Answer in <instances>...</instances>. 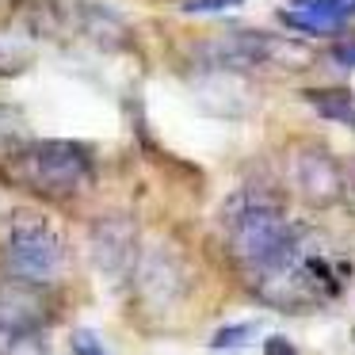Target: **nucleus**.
Masks as SVG:
<instances>
[{"mask_svg":"<svg viewBox=\"0 0 355 355\" xmlns=\"http://www.w3.org/2000/svg\"><path fill=\"white\" fill-rule=\"evenodd\" d=\"M8 176L35 195H73L92 176V157L77 141H27L8 157Z\"/></svg>","mask_w":355,"mask_h":355,"instance_id":"obj_1","label":"nucleus"},{"mask_svg":"<svg viewBox=\"0 0 355 355\" xmlns=\"http://www.w3.org/2000/svg\"><path fill=\"white\" fill-rule=\"evenodd\" d=\"M0 263L19 283H35V286L54 283L65 268L62 233L42 218H27V214L16 218L8 237H4V248H0Z\"/></svg>","mask_w":355,"mask_h":355,"instance_id":"obj_2","label":"nucleus"},{"mask_svg":"<svg viewBox=\"0 0 355 355\" xmlns=\"http://www.w3.org/2000/svg\"><path fill=\"white\" fill-rule=\"evenodd\" d=\"M130 222L123 218H107V222H96L92 230V256L100 263V271L107 275H123L134 260V245H130Z\"/></svg>","mask_w":355,"mask_h":355,"instance_id":"obj_3","label":"nucleus"},{"mask_svg":"<svg viewBox=\"0 0 355 355\" xmlns=\"http://www.w3.org/2000/svg\"><path fill=\"white\" fill-rule=\"evenodd\" d=\"M298 184L313 202H336L344 195V168L324 153H306L298 161Z\"/></svg>","mask_w":355,"mask_h":355,"instance_id":"obj_4","label":"nucleus"},{"mask_svg":"<svg viewBox=\"0 0 355 355\" xmlns=\"http://www.w3.org/2000/svg\"><path fill=\"white\" fill-rule=\"evenodd\" d=\"M73 12H77L73 19L80 24V31H85L96 46L119 50V46H126V42H130V27L123 24V16H119V12L100 8V4H77Z\"/></svg>","mask_w":355,"mask_h":355,"instance_id":"obj_5","label":"nucleus"},{"mask_svg":"<svg viewBox=\"0 0 355 355\" xmlns=\"http://www.w3.org/2000/svg\"><path fill=\"white\" fill-rule=\"evenodd\" d=\"M35 58V42L24 27H0V77H16Z\"/></svg>","mask_w":355,"mask_h":355,"instance_id":"obj_6","label":"nucleus"},{"mask_svg":"<svg viewBox=\"0 0 355 355\" xmlns=\"http://www.w3.org/2000/svg\"><path fill=\"white\" fill-rule=\"evenodd\" d=\"M306 100L317 107V115L332 119V123H344L355 130V96L344 88H309Z\"/></svg>","mask_w":355,"mask_h":355,"instance_id":"obj_7","label":"nucleus"},{"mask_svg":"<svg viewBox=\"0 0 355 355\" xmlns=\"http://www.w3.org/2000/svg\"><path fill=\"white\" fill-rule=\"evenodd\" d=\"M283 24L286 27H294V31H302V35H317V39H329V35H336L344 24H336V19H329V16H317V12H309V8H286L283 12Z\"/></svg>","mask_w":355,"mask_h":355,"instance_id":"obj_8","label":"nucleus"},{"mask_svg":"<svg viewBox=\"0 0 355 355\" xmlns=\"http://www.w3.org/2000/svg\"><path fill=\"white\" fill-rule=\"evenodd\" d=\"M19 146H27V123L16 107L0 103V153H16Z\"/></svg>","mask_w":355,"mask_h":355,"instance_id":"obj_9","label":"nucleus"},{"mask_svg":"<svg viewBox=\"0 0 355 355\" xmlns=\"http://www.w3.org/2000/svg\"><path fill=\"white\" fill-rule=\"evenodd\" d=\"M294 4H298V8L317 12V16L336 19V24H347V19L355 16V0H294Z\"/></svg>","mask_w":355,"mask_h":355,"instance_id":"obj_10","label":"nucleus"},{"mask_svg":"<svg viewBox=\"0 0 355 355\" xmlns=\"http://www.w3.org/2000/svg\"><path fill=\"white\" fill-rule=\"evenodd\" d=\"M4 355H50V352H46V344L39 340V332H35V329H24V332H8Z\"/></svg>","mask_w":355,"mask_h":355,"instance_id":"obj_11","label":"nucleus"},{"mask_svg":"<svg viewBox=\"0 0 355 355\" xmlns=\"http://www.w3.org/2000/svg\"><path fill=\"white\" fill-rule=\"evenodd\" d=\"M256 336V324H233V329H222V332H214V340H210V344L218 347V352H233V347H245L248 340Z\"/></svg>","mask_w":355,"mask_h":355,"instance_id":"obj_12","label":"nucleus"},{"mask_svg":"<svg viewBox=\"0 0 355 355\" xmlns=\"http://www.w3.org/2000/svg\"><path fill=\"white\" fill-rule=\"evenodd\" d=\"M241 0H184L180 8L187 16H207V12H225V8H237Z\"/></svg>","mask_w":355,"mask_h":355,"instance_id":"obj_13","label":"nucleus"},{"mask_svg":"<svg viewBox=\"0 0 355 355\" xmlns=\"http://www.w3.org/2000/svg\"><path fill=\"white\" fill-rule=\"evenodd\" d=\"M73 352L77 355H103V344L92 336V332L80 329V332H73Z\"/></svg>","mask_w":355,"mask_h":355,"instance_id":"obj_14","label":"nucleus"},{"mask_svg":"<svg viewBox=\"0 0 355 355\" xmlns=\"http://www.w3.org/2000/svg\"><path fill=\"white\" fill-rule=\"evenodd\" d=\"M263 355H298V352H294L291 340H283V336H268V340H263Z\"/></svg>","mask_w":355,"mask_h":355,"instance_id":"obj_15","label":"nucleus"},{"mask_svg":"<svg viewBox=\"0 0 355 355\" xmlns=\"http://www.w3.org/2000/svg\"><path fill=\"white\" fill-rule=\"evenodd\" d=\"M332 58L352 69V65H355V42H336V46H332Z\"/></svg>","mask_w":355,"mask_h":355,"instance_id":"obj_16","label":"nucleus"}]
</instances>
